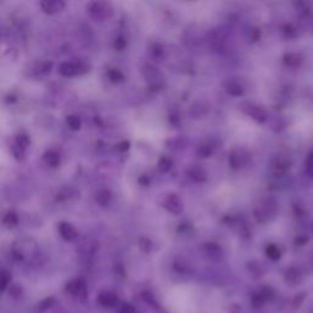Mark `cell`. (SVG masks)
I'll return each mask as SVG.
<instances>
[{
	"label": "cell",
	"mask_w": 313,
	"mask_h": 313,
	"mask_svg": "<svg viewBox=\"0 0 313 313\" xmlns=\"http://www.w3.org/2000/svg\"><path fill=\"white\" fill-rule=\"evenodd\" d=\"M202 252L204 256L212 262H219L222 261L224 257V252H223L222 247L215 243H206L202 246Z\"/></svg>",
	"instance_id": "5"
},
{
	"label": "cell",
	"mask_w": 313,
	"mask_h": 313,
	"mask_svg": "<svg viewBox=\"0 0 313 313\" xmlns=\"http://www.w3.org/2000/svg\"><path fill=\"white\" fill-rule=\"evenodd\" d=\"M142 73H143L144 78L147 81V85L152 91H159L164 86V80H163V75L159 70H157L153 65H144L142 67Z\"/></svg>",
	"instance_id": "2"
},
{
	"label": "cell",
	"mask_w": 313,
	"mask_h": 313,
	"mask_svg": "<svg viewBox=\"0 0 313 313\" xmlns=\"http://www.w3.org/2000/svg\"><path fill=\"white\" fill-rule=\"evenodd\" d=\"M9 295L14 299H20L22 295V289L18 285H10L9 288Z\"/></svg>",
	"instance_id": "31"
},
{
	"label": "cell",
	"mask_w": 313,
	"mask_h": 313,
	"mask_svg": "<svg viewBox=\"0 0 313 313\" xmlns=\"http://www.w3.org/2000/svg\"><path fill=\"white\" fill-rule=\"evenodd\" d=\"M251 302H252V306L256 307V309H259V307H262L263 305H264L265 299L262 296L261 293H257V294H253V295H252Z\"/></svg>",
	"instance_id": "27"
},
{
	"label": "cell",
	"mask_w": 313,
	"mask_h": 313,
	"mask_svg": "<svg viewBox=\"0 0 313 313\" xmlns=\"http://www.w3.org/2000/svg\"><path fill=\"white\" fill-rule=\"evenodd\" d=\"M59 73L65 77H72V76L80 75L77 60L73 62H64L59 65Z\"/></svg>",
	"instance_id": "9"
},
{
	"label": "cell",
	"mask_w": 313,
	"mask_h": 313,
	"mask_svg": "<svg viewBox=\"0 0 313 313\" xmlns=\"http://www.w3.org/2000/svg\"><path fill=\"white\" fill-rule=\"evenodd\" d=\"M138 247L142 252H144V253H148V252H151L152 247H153V244H152V241L149 240L148 238H144L143 236V238H139Z\"/></svg>",
	"instance_id": "25"
},
{
	"label": "cell",
	"mask_w": 313,
	"mask_h": 313,
	"mask_svg": "<svg viewBox=\"0 0 313 313\" xmlns=\"http://www.w3.org/2000/svg\"><path fill=\"white\" fill-rule=\"evenodd\" d=\"M244 112H246L250 117L253 120L258 123H263L265 120V113L263 112L259 107H256V105H250V107H246L244 109Z\"/></svg>",
	"instance_id": "14"
},
{
	"label": "cell",
	"mask_w": 313,
	"mask_h": 313,
	"mask_svg": "<svg viewBox=\"0 0 313 313\" xmlns=\"http://www.w3.org/2000/svg\"><path fill=\"white\" fill-rule=\"evenodd\" d=\"M173 160L170 159L169 157H162L159 160H158V169H159V172L162 173H168L170 169L173 168Z\"/></svg>",
	"instance_id": "21"
},
{
	"label": "cell",
	"mask_w": 313,
	"mask_h": 313,
	"mask_svg": "<svg viewBox=\"0 0 313 313\" xmlns=\"http://www.w3.org/2000/svg\"><path fill=\"white\" fill-rule=\"evenodd\" d=\"M87 11L93 20L104 21L114 14V7L108 1H92L87 5Z\"/></svg>",
	"instance_id": "1"
},
{
	"label": "cell",
	"mask_w": 313,
	"mask_h": 313,
	"mask_svg": "<svg viewBox=\"0 0 313 313\" xmlns=\"http://www.w3.org/2000/svg\"><path fill=\"white\" fill-rule=\"evenodd\" d=\"M265 252H267V256L269 257L270 259H274V261L280 257V251H279L278 247L275 246V245H269V246L267 247V250H265Z\"/></svg>",
	"instance_id": "26"
},
{
	"label": "cell",
	"mask_w": 313,
	"mask_h": 313,
	"mask_svg": "<svg viewBox=\"0 0 313 313\" xmlns=\"http://www.w3.org/2000/svg\"><path fill=\"white\" fill-rule=\"evenodd\" d=\"M188 175L191 180L196 181V183H204L207 180V173L204 172L203 168L199 165H193L188 170Z\"/></svg>",
	"instance_id": "12"
},
{
	"label": "cell",
	"mask_w": 313,
	"mask_h": 313,
	"mask_svg": "<svg viewBox=\"0 0 313 313\" xmlns=\"http://www.w3.org/2000/svg\"><path fill=\"white\" fill-rule=\"evenodd\" d=\"M66 125L69 126L71 130L77 131L81 128V120L76 115H67L66 117Z\"/></svg>",
	"instance_id": "24"
},
{
	"label": "cell",
	"mask_w": 313,
	"mask_h": 313,
	"mask_svg": "<svg viewBox=\"0 0 313 313\" xmlns=\"http://www.w3.org/2000/svg\"><path fill=\"white\" fill-rule=\"evenodd\" d=\"M214 152V147L213 144H210L209 142H203V143L199 144L196 148V156L201 159H206V158H209Z\"/></svg>",
	"instance_id": "15"
},
{
	"label": "cell",
	"mask_w": 313,
	"mask_h": 313,
	"mask_svg": "<svg viewBox=\"0 0 313 313\" xmlns=\"http://www.w3.org/2000/svg\"><path fill=\"white\" fill-rule=\"evenodd\" d=\"M43 160H44V163H46L47 167L53 168V169L59 167L60 163H62L60 154L55 151H47L46 153L43 154Z\"/></svg>",
	"instance_id": "13"
},
{
	"label": "cell",
	"mask_w": 313,
	"mask_h": 313,
	"mask_svg": "<svg viewBox=\"0 0 313 313\" xmlns=\"http://www.w3.org/2000/svg\"><path fill=\"white\" fill-rule=\"evenodd\" d=\"M18 224V217L15 212H7L2 218V225L6 229H14Z\"/></svg>",
	"instance_id": "17"
},
{
	"label": "cell",
	"mask_w": 313,
	"mask_h": 313,
	"mask_svg": "<svg viewBox=\"0 0 313 313\" xmlns=\"http://www.w3.org/2000/svg\"><path fill=\"white\" fill-rule=\"evenodd\" d=\"M223 87H224V91L229 94V96L240 97L244 94L243 86L235 80H226L225 82L223 83Z\"/></svg>",
	"instance_id": "11"
},
{
	"label": "cell",
	"mask_w": 313,
	"mask_h": 313,
	"mask_svg": "<svg viewBox=\"0 0 313 313\" xmlns=\"http://www.w3.org/2000/svg\"><path fill=\"white\" fill-rule=\"evenodd\" d=\"M245 163V152L243 149H233L231 153L229 154V164L233 169H239V168L243 167Z\"/></svg>",
	"instance_id": "10"
},
{
	"label": "cell",
	"mask_w": 313,
	"mask_h": 313,
	"mask_svg": "<svg viewBox=\"0 0 313 313\" xmlns=\"http://www.w3.org/2000/svg\"><path fill=\"white\" fill-rule=\"evenodd\" d=\"M66 291L71 296L76 297V299L81 300V301H85L88 295L87 285H86V283L82 279H72V280L69 281L66 284Z\"/></svg>",
	"instance_id": "3"
},
{
	"label": "cell",
	"mask_w": 313,
	"mask_h": 313,
	"mask_svg": "<svg viewBox=\"0 0 313 313\" xmlns=\"http://www.w3.org/2000/svg\"><path fill=\"white\" fill-rule=\"evenodd\" d=\"M128 148H130V142L128 141H122L117 144L118 152H127Z\"/></svg>",
	"instance_id": "33"
},
{
	"label": "cell",
	"mask_w": 313,
	"mask_h": 313,
	"mask_svg": "<svg viewBox=\"0 0 313 313\" xmlns=\"http://www.w3.org/2000/svg\"><path fill=\"white\" fill-rule=\"evenodd\" d=\"M94 199H96V202L99 204V206H102V207L107 206V204L110 202V199H112V192H110L109 190H107V188H102V190L96 192Z\"/></svg>",
	"instance_id": "16"
},
{
	"label": "cell",
	"mask_w": 313,
	"mask_h": 313,
	"mask_svg": "<svg viewBox=\"0 0 313 313\" xmlns=\"http://www.w3.org/2000/svg\"><path fill=\"white\" fill-rule=\"evenodd\" d=\"M188 229H190V230L192 229L191 224H188V223H181L180 226L178 228V231L179 233H188Z\"/></svg>",
	"instance_id": "37"
},
{
	"label": "cell",
	"mask_w": 313,
	"mask_h": 313,
	"mask_svg": "<svg viewBox=\"0 0 313 313\" xmlns=\"http://www.w3.org/2000/svg\"><path fill=\"white\" fill-rule=\"evenodd\" d=\"M71 197V192L70 190H67V188H63L62 191L58 193V199L59 201H63V199H67Z\"/></svg>",
	"instance_id": "34"
},
{
	"label": "cell",
	"mask_w": 313,
	"mask_h": 313,
	"mask_svg": "<svg viewBox=\"0 0 313 313\" xmlns=\"http://www.w3.org/2000/svg\"><path fill=\"white\" fill-rule=\"evenodd\" d=\"M53 64L51 62H47V60H42L38 62L35 65V72L38 75H47V73L51 72Z\"/></svg>",
	"instance_id": "19"
},
{
	"label": "cell",
	"mask_w": 313,
	"mask_h": 313,
	"mask_svg": "<svg viewBox=\"0 0 313 313\" xmlns=\"http://www.w3.org/2000/svg\"><path fill=\"white\" fill-rule=\"evenodd\" d=\"M175 270H178V272H188V263H186L185 261H181V259H176L175 261Z\"/></svg>",
	"instance_id": "32"
},
{
	"label": "cell",
	"mask_w": 313,
	"mask_h": 313,
	"mask_svg": "<svg viewBox=\"0 0 313 313\" xmlns=\"http://www.w3.org/2000/svg\"><path fill=\"white\" fill-rule=\"evenodd\" d=\"M126 46H127V42H126V39L124 38L123 36H119L115 38V41H114L115 51H124V49L126 48Z\"/></svg>",
	"instance_id": "29"
},
{
	"label": "cell",
	"mask_w": 313,
	"mask_h": 313,
	"mask_svg": "<svg viewBox=\"0 0 313 313\" xmlns=\"http://www.w3.org/2000/svg\"><path fill=\"white\" fill-rule=\"evenodd\" d=\"M30 143H31V139L27 135H26V133H18V135H16V137H15L14 146H16L18 147V148L25 151V149L30 146Z\"/></svg>",
	"instance_id": "20"
},
{
	"label": "cell",
	"mask_w": 313,
	"mask_h": 313,
	"mask_svg": "<svg viewBox=\"0 0 313 313\" xmlns=\"http://www.w3.org/2000/svg\"><path fill=\"white\" fill-rule=\"evenodd\" d=\"M107 77L112 82H123L125 76L119 69H109L107 71Z\"/></svg>",
	"instance_id": "22"
},
{
	"label": "cell",
	"mask_w": 313,
	"mask_h": 313,
	"mask_svg": "<svg viewBox=\"0 0 313 313\" xmlns=\"http://www.w3.org/2000/svg\"><path fill=\"white\" fill-rule=\"evenodd\" d=\"M152 52H153L154 58H157V59H162V58L164 57V47H163L160 43L153 44V47H152Z\"/></svg>",
	"instance_id": "30"
},
{
	"label": "cell",
	"mask_w": 313,
	"mask_h": 313,
	"mask_svg": "<svg viewBox=\"0 0 313 313\" xmlns=\"http://www.w3.org/2000/svg\"><path fill=\"white\" fill-rule=\"evenodd\" d=\"M163 207H164L168 212H170L172 214L175 215L181 214L184 210L183 202H181L180 197L175 193L167 194V196L164 197V199H163Z\"/></svg>",
	"instance_id": "4"
},
{
	"label": "cell",
	"mask_w": 313,
	"mask_h": 313,
	"mask_svg": "<svg viewBox=\"0 0 313 313\" xmlns=\"http://www.w3.org/2000/svg\"><path fill=\"white\" fill-rule=\"evenodd\" d=\"M169 122L172 123L173 125H175V124H178L179 122H180V118H179L178 113H174V114L169 115Z\"/></svg>",
	"instance_id": "38"
},
{
	"label": "cell",
	"mask_w": 313,
	"mask_h": 313,
	"mask_svg": "<svg viewBox=\"0 0 313 313\" xmlns=\"http://www.w3.org/2000/svg\"><path fill=\"white\" fill-rule=\"evenodd\" d=\"M117 313H139V312L137 311V309H136L135 306H132L131 304H123L122 306L118 309Z\"/></svg>",
	"instance_id": "28"
},
{
	"label": "cell",
	"mask_w": 313,
	"mask_h": 313,
	"mask_svg": "<svg viewBox=\"0 0 313 313\" xmlns=\"http://www.w3.org/2000/svg\"><path fill=\"white\" fill-rule=\"evenodd\" d=\"M97 301L104 309H114L119 304V296L114 291L103 290L99 293L98 297H97Z\"/></svg>",
	"instance_id": "6"
},
{
	"label": "cell",
	"mask_w": 313,
	"mask_h": 313,
	"mask_svg": "<svg viewBox=\"0 0 313 313\" xmlns=\"http://www.w3.org/2000/svg\"><path fill=\"white\" fill-rule=\"evenodd\" d=\"M39 5H41V9L43 10V12L53 15L62 11L66 4H65V1H63V0H43V1H41Z\"/></svg>",
	"instance_id": "8"
},
{
	"label": "cell",
	"mask_w": 313,
	"mask_h": 313,
	"mask_svg": "<svg viewBox=\"0 0 313 313\" xmlns=\"http://www.w3.org/2000/svg\"><path fill=\"white\" fill-rule=\"evenodd\" d=\"M58 231H59L60 236H62L65 241H73L75 239L78 238L77 230H76L75 226L70 224V223H59V224H58Z\"/></svg>",
	"instance_id": "7"
},
{
	"label": "cell",
	"mask_w": 313,
	"mask_h": 313,
	"mask_svg": "<svg viewBox=\"0 0 313 313\" xmlns=\"http://www.w3.org/2000/svg\"><path fill=\"white\" fill-rule=\"evenodd\" d=\"M54 304H55L54 297H52V296L46 297V299H43V300H42V301H39L38 304H37L36 311L37 312H41V313L48 311L49 309H52L53 305H54Z\"/></svg>",
	"instance_id": "18"
},
{
	"label": "cell",
	"mask_w": 313,
	"mask_h": 313,
	"mask_svg": "<svg viewBox=\"0 0 313 313\" xmlns=\"http://www.w3.org/2000/svg\"><path fill=\"white\" fill-rule=\"evenodd\" d=\"M228 313H243V309H241L240 305L238 304H233L229 306Z\"/></svg>",
	"instance_id": "35"
},
{
	"label": "cell",
	"mask_w": 313,
	"mask_h": 313,
	"mask_svg": "<svg viewBox=\"0 0 313 313\" xmlns=\"http://www.w3.org/2000/svg\"><path fill=\"white\" fill-rule=\"evenodd\" d=\"M10 281H11V275L7 270L2 269L1 274H0V288L1 291H6L10 288Z\"/></svg>",
	"instance_id": "23"
},
{
	"label": "cell",
	"mask_w": 313,
	"mask_h": 313,
	"mask_svg": "<svg viewBox=\"0 0 313 313\" xmlns=\"http://www.w3.org/2000/svg\"><path fill=\"white\" fill-rule=\"evenodd\" d=\"M250 38H251L253 42H256L257 39L259 38L258 28H252V30L250 31Z\"/></svg>",
	"instance_id": "36"
}]
</instances>
